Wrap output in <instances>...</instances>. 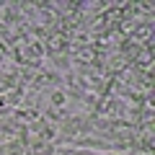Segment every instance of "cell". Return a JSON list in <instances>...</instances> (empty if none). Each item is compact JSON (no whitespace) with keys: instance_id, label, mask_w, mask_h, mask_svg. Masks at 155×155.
Segmentation results:
<instances>
[{"instance_id":"7a4b0ae2","label":"cell","mask_w":155,"mask_h":155,"mask_svg":"<svg viewBox=\"0 0 155 155\" xmlns=\"http://www.w3.org/2000/svg\"><path fill=\"white\" fill-rule=\"evenodd\" d=\"M129 44L134 47H150L153 44V23H140L129 36Z\"/></svg>"},{"instance_id":"6da1fadb","label":"cell","mask_w":155,"mask_h":155,"mask_svg":"<svg viewBox=\"0 0 155 155\" xmlns=\"http://www.w3.org/2000/svg\"><path fill=\"white\" fill-rule=\"evenodd\" d=\"M44 49H47V57L49 54H67L70 52V39H67V34L52 31L49 39L44 41Z\"/></svg>"}]
</instances>
